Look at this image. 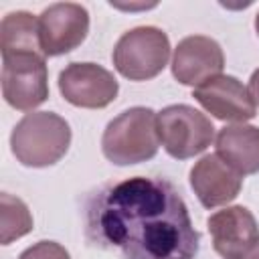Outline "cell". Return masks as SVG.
<instances>
[{
	"label": "cell",
	"mask_w": 259,
	"mask_h": 259,
	"mask_svg": "<svg viewBox=\"0 0 259 259\" xmlns=\"http://www.w3.org/2000/svg\"><path fill=\"white\" fill-rule=\"evenodd\" d=\"M85 237L123 259H194L198 233L176 186L134 176L99 188L85 206Z\"/></svg>",
	"instance_id": "1"
},
{
	"label": "cell",
	"mask_w": 259,
	"mask_h": 259,
	"mask_svg": "<svg viewBox=\"0 0 259 259\" xmlns=\"http://www.w3.org/2000/svg\"><path fill=\"white\" fill-rule=\"evenodd\" d=\"M71 144L69 123L53 111L26 113L12 130L10 148L16 160L30 168H45L59 162Z\"/></svg>",
	"instance_id": "2"
},
{
	"label": "cell",
	"mask_w": 259,
	"mask_h": 259,
	"mask_svg": "<svg viewBox=\"0 0 259 259\" xmlns=\"http://www.w3.org/2000/svg\"><path fill=\"white\" fill-rule=\"evenodd\" d=\"M160 146L158 113L150 107H130L111 119L101 138L103 156L117 164H140L156 156Z\"/></svg>",
	"instance_id": "3"
},
{
	"label": "cell",
	"mask_w": 259,
	"mask_h": 259,
	"mask_svg": "<svg viewBox=\"0 0 259 259\" xmlns=\"http://www.w3.org/2000/svg\"><path fill=\"white\" fill-rule=\"evenodd\" d=\"M170 40L156 26H138L121 34L113 49L115 69L130 81L154 79L166 67Z\"/></svg>",
	"instance_id": "4"
},
{
	"label": "cell",
	"mask_w": 259,
	"mask_h": 259,
	"mask_svg": "<svg viewBox=\"0 0 259 259\" xmlns=\"http://www.w3.org/2000/svg\"><path fill=\"white\" fill-rule=\"evenodd\" d=\"M158 136L172 158L186 160L212 144L214 125L190 105H168L158 113Z\"/></svg>",
	"instance_id": "5"
},
{
	"label": "cell",
	"mask_w": 259,
	"mask_h": 259,
	"mask_svg": "<svg viewBox=\"0 0 259 259\" xmlns=\"http://www.w3.org/2000/svg\"><path fill=\"white\" fill-rule=\"evenodd\" d=\"M2 93L8 105L30 111L49 97V73L45 55L16 53L2 57Z\"/></svg>",
	"instance_id": "6"
},
{
	"label": "cell",
	"mask_w": 259,
	"mask_h": 259,
	"mask_svg": "<svg viewBox=\"0 0 259 259\" xmlns=\"http://www.w3.org/2000/svg\"><path fill=\"white\" fill-rule=\"evenodd\" d=\"M38 30L45 55H65L85 40L89 32V12L75 2L53 4L38 16Z\"/></svg>",
	"instance_id": "7"
},
{
	"label": "cell",
	"mask_w": 259,
	"mask_h": 259,
	"mask_svg": "<svg viewBox=\"0 0 259 259\" xmlns=\"http://www.w3.org/2000/svg\"><path fill=\"white\" fill-rule=\"evenodd\" d=\"M61 95L77 107L99 109L109 105L117 95L115 77L95 63H71L59 75Z\"/></svg>",
	"instance_id": "8"
},
{
	"label": "cell",
	"mask_w": 259,
	"mask_h": 259,
	"mask_svg": "<svg viewBox=\"0 0 259 259\" xmlns=\"http://www.w3.org/2000/svg\"><path fill=\"white\" fill-rule=\"evenodd\" d=\"M225 67V55L217 40L210 36L194 34L178 42L172 57V75L182 85L200 87L202 83L219 77Z\"/></svg>",
	"instance_id": "9"
},
{
	"label": "cell",
	"mask_w": 259,
	"mask_h": 259,
	"mask_svg": "<svg viewBox=\"0 0 259 259\" xmlns=\"http://www.w3.org/2000/svg\"><path fill=\"white\" fill-rule=\"evenodd\" d=\"M192 97L217 119L247 121L255 117V103L249 89L231 75H219L194 89Z\"/></svg>",
	"instance_id": "10"
},
{
	"label": "cell",
	"mask_w": 259,
	"mask_h": 259,
	"mask_svg": "<svg viewBox=\"0 0 259 259\" xmlns=\"http://www.w3.org/2000/svg\"><path fill=\"white\" fill-rule=\"evenodd\" d=\"M208 233L214 251L223 259H235L259 241L255 217L245 206H227L208 217Z\"/></svg>",
	"instance_id": "11"
},
{
	"label": "cell",
	"mask_w": 259,
	"mask_h": 259,
	"mask_svg": "<svg viewBox=\"0 0 259 259\" xmlns=\"http://www.w3.org/2000/svg\"><path fill=\"white\" fill-rule=\"evenodd\" d=\"M190 186L202 206L214 208L231 202L241 192L243 178L217 154H208L192 166Z\"/></svg>",
	"instance_id": "12"
},
{
	"label": "cell",
	"mask_w": 259,
	"mask_h": 259,
	"mask_svg": "<svg viewBox=\"0 0 259 259\" xmlns=\"http://www.w3.org/2000/svg\"><path fill=\"white\" fill-rule=\"evenodd\" d=\"M217 156L241 176L259 172V127L247 123L225 125L217 136Z\"/></svg>",
	"instance_id": "13"
},
{
	"label": "cell",
	"mask_w": 259,
	"mask_h": 259,
	"mask_svg": "<svg viewBox=\"0 0 259 259\" xmlns=\"http://www.w3.org/2000/svg\"><path fill=\"white\" fill-rule=\"evenodd\" d=\"M0 49H2V57L16 55V53L45 55L42 47H40L38 18H34L32 14H28L24 10L6 14L0 24Z\"/></svg>",
	"instance_id": "14"
},
{
	"label": "cell",
	"mask_w": 259,
	"mask_h": 259,
	"mask_svg": "<svg viewBox=\"0 0 259 259\" xmlns=\"http://www.w3.org/2000/svg\"><path fill=\"white\" fill-rule=\"evenodd\" d=\"M30 231H32V214L28 206L20 198L8 192H2L0 194V241L2 245H10L14 239H20Z\"/></svg>",
	"instance_id": "15"
},
{
	"label": "cell",
	"mask_w": 259,
	"mask_h": 259,
	"mask_svg": "<svg viewBox=\"0 0 259 259\" xmlns=\"http://www.w3.org/2000/svg\"><path fill=\"white\" fill-rule=\"evenodd\" d=\"M18 259H71V257L63 245L55 241H38L26 251H22Z\"/></svg>",
	"instance_id": "16"
},
{
	"label": "cell",
	"mask_w": 259,
	"mask_h": 259,
	"mask_svg": "<svg viewBox=\"0 0 259 259\" xmlns=\"http://www.w3.org/2000/svg\"><path fill=\"white\" fill-rule=\"evenodd\" d=\"M249 95H251V99H253V103H255V107L259 105V69L251 75V79H249Z\"/></svg>",
	"instance_id": "17"
},
{
	"label": "cell",
	"mask_w": 259,
	"mask_h": 259,
	"mask_svg": "<svg viewBox=\"0 0 259 259\" xmlns=\"http://www.w3.org/2000/svg\"><path fill=\"white\" fill-rule=\"evenodd\" d=\"M235 259H259V241L255 243V245H251L247 251H243L239 257H235Z\"/></svg>",
	"instance_id": "18"
},
{
	"label": "cell",
	"mask_w": 259,
	"mask_h": 259,
	"mask_svg": "<svg viewBox=\"0 0 259 259\" xmlns=\"http://www.w3.org/2000/svg\"><path fill=\"white\" fill-rule=\"evenodd\" d=\"M255 30H257V34H259V14H257V18H255Z\"/></svg>",
	"instance_id": "19"
}]
</instances>
